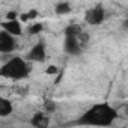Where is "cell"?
<instances>
[{
    "label": "cell",
    "mask_w": 128,
    "mask_h": 128,
    "mask_svg": "<svg viewBox=\"0 0 128 128\" xmlns=\"http://www.w3.org/2000/svg\"><path fill=\"white\" fill-rule=\"evenodd\" d=\"M124 110H125V113H126V116H128V104L124 106Z\"/></svg>",
    "instance_id": "ac0fdd59"
},
{
    "label": "cell",
    "mask_w": 128,
    "mask_h": 128,
    "mask_svg": "<svg viewBox=\"0 0 128 128\" xmlns=\"http://www.w3.org/2000/svg\"><path fill=\"white\" fill-rule=\"evenodd\" d=\"M63 50H65V53L70 54V56H78L83 51V47H82L78 38L65 36V41H63Z\"/></svg>",
    "instance_id": "8992f818"
},
{
    "label": "cell",
    "mask_w": 128,
    "mask_h": 128,
    "mask_svg": "<svg viewBox=\"0 0 128 128\" xmlns=\"http://www.w3.org/2000/svg\"><path fill=\"white\" fill-rule=\"evenodd\" d=\"M45 59H47V51H45L44 42H36L26 56V60H30V62H44Z\"/></svg>",
    "instance_id": "5b68a950"
},
{
    "label": "cell",
    "mask_w": 128,
    "mask_h": 128,
    "mask_svg": "<svg viewBox=\"0 0 128 128\" xmlns=\"http://www.w3.org/2000/svg\"><path fill=\"white\" fill-rule=\"evenodd\" d=\"M12 110H14V106L11 100L5 96L0 98V118H8L9 114H12Z\"/></svg>",
    "instance_id": "9c48e42d"
},
{
    "label": "cell",
    "mask_w": 128,
    "mask_h": 128,
    "mask_svg": "<svg viewBox=\"0 0 128 128\" xmlns=\"http://www.w3.org/2000/svg\"><path fill=\"white\" fill-rule=\"evenodd\" d=\"M71 11H72V8H71V3H68V2H60V3H57L54 6V12L59 14V15L70 14Z\"/></svg>",
    "instance_id": "8fae6325"
},
{
    "label": "cell",
    "mask_w": 128,
    "mask_h": 128,
    "mask_svg": "<svg viewBox=\"0 0 128 128\" xmlns=\"http://www.w3.org/2000/svg\"><path fill=\"white\" fill-rule=\"evenodd\" d=\"M30 72V66L26 59L15 56L12 59H9L8 62H5L2 68H0V76L5 78H11V80H23L27 78Z\"/></svg>",
    "instance_id": "7a4b0ae2"
},
{
    "label": "cell",
    "mask_w": 128,
    "mask_h": 128,
    "mask_svg": "<svg viewBox=\"0 0 128 128\" xmlns=\"http://www.w3.org/2000/svg\"><path fill=\"white\" fill-rule=\"evenodd\" d=\"M29 122L33 128H48L50 126V116L45 112H36L30 118Z\"/></svg>",
    "instance_id": "52a82bcc"
},
{
    "label": "cell",
    "mask_w": 128,
    "mask_h": 128,
    "mask_svg": "<svg viewBox=\"0 0 128 128\" xmlns=\"http://www.w3.org/2000/svg\"><path fill=\"white\" fill-rule=\"evenodd\" d=\"M14 20H20V15L15 11H9L6 14V21H14Z\"/></svg>",
    "instance_id": "9a60e30c"
},
{
    "label": "cell",
    "mask_w": 128,
    "mask_h": 128,
    "mask_svg": "<svg viewBox=\"0 0 128 128\" xmlns=\"http://www.w3.org/2000/svg\"><path fill=\"white\" fill-rule=\"evenodd\" d=\"M118 118H119V112L113 106H110L108 102H98L94 104L90 108H88L76 120V125L106 128V126H112L114 120H118Z\"/></svg>",
    "instance_id": "6da1fadb"
},
{
    "label": "cell",
    "mask_w": 128,
    "mask_h": 128,
    "mask_svg": "<svg viewBox=\"0 0 128 128\" xmlns=\"http://www.w3.org/2000/svg\"><path fill=\"white\" fill-rule=\"evenodd\" d=\"M83 27L80 24H68L65 27V30H63V33H65V36H74V38H78L82 33H83Z\"/></svg>",
    "instance_id": "30bf717a"
},
{
    "label": "cell",
    "mask_w": 128,
    "mask_h": 128,
    "mask_svg": "<svg viewBox=\"0 0 128 128\" xmlns=\"http://www.w3.org/2000/svg\"><path fill=\"white\" fill-rule=\"evenodd\" d=\"M89 39H90V38H89V33H86V32H83V33L78 36V41H80L82 47H83V45H86V44L89 42Z\"/></svg>",
    "instance_id": "2e32d148"
},
{
    "label": "cell",
    "mask_w": 128,
    "mask_h": 128,
    "mask_svg": "<svg viewBox=\"0 0 128 128\" xmlns=\"http://www.w3.org/2000/svg\"><path fill=\"white\" fill-rule=\"evenodd\" d=\"M54 110H56V102L53 100H45L44 101V106H42V112H45L47 114H50Z\"/></svg>",
    "instance_id": "4fadbf2b"
},
{
    "label": "cell",
    "mask_w": 128,
    "mask_h": 128,
    "mask_svg": "<svg viewBox=\"0 0 128 128\" xmlns=\"http://www.w3.org/2000/svg\"><path fill=\"white\" fill-rule=\"evenodd\" d=\"M125 26H128V20H126V21H125Z\"/></svg>",
    "instance_id": "d6986e66"
},
{
    "label": "cell",
    "mask_w": 128,
    "mask_h": 128,
    "mask_svg": "<svg viewBox=\"0 0 128 128\" xmlns=\"http://www.w3.org/2000/svg\"><path fill=\"white\" fill-rule=\"evenodd\" d=\"M15 48H17L15 36H12L8 32L2 30V32H0V53L8 54V53H12Z\"/></svg>",
    "instance_id": "277c9868"
},
{
    "label": "cell",
    "mask_w": 128,
    "mask_h": 128,
    "mask_svg": "<svg viewBox=\"0 0 128 128\" xmlns=\"http://www.w3.org/2000/svg\"><path fill=\"white\" fill-rule=\"evenodd\" d=\"M106 20V9L102 5H95L84 14V21L90 26H100Z\"/></svg>",
    "instance_id": "3957f363"
},
{
    "label": "cell",
    "mask_w": 128,
    "mask_h": 128,
    "mask_svg": "<svg viewBox=\"0 0 128 128\" xmlns=\"http://www.w3.org/2000/svg\"><path fill=\"white\" fill-rule=\"evenodd\" d=\"M2 30L8 32L12 36H21L23 35V27H21V21L20 20H14V21H2Z\"/></svg>",
    "instance_id": "ba28073f"
},
{
    "label": "cell",
    "mask_w": 128,
    "mask_h": 128,
    "mask_svg": "<svg viewBox=\"0 0 128 128\" xmlns=\"http://www.w3.org/2000/svg\"><path fill=\"white\" fill-rule=\"evenodd\" d=\"M47 76H54V74H57L59 72V68L56 66V65H48L47 68H45V71H44Z\"/></svg>",
    "instance_id": "5bb4252c"
},
{
    "label": "cell",
    "mask_w": 128,
    "mask_h": 128,
    "mask_svg": "<svg viewBox=\"0 0 128 128\" xmlns=\"http://www.w3.org/2000/svg\"><path fill=\"white\" fill-rule=\"evenodd\" d=\"M42 30H44V23H33V24H29V27H27V33L32 36L39 35Z\"/></svg>",
    "instance_id": "7c38bea8"
},
{
    "label": "cell",
    "mask_w": 128,
    "mask_h": 128,
    "mask_svg": "<svg viewBox=\"0 0 128 128\" xmlns=\"http://www.w3.org/2000/svg\"><path fill=\"white\" fill-rule=\"evenodd\" d=\"M27 14V17H29V21H32V20H35L38 15H39V12L36 11V9H30L29 12H26Z\"/></svg>",
    "instance_id": "e0dca14e"
}]
</instances>
